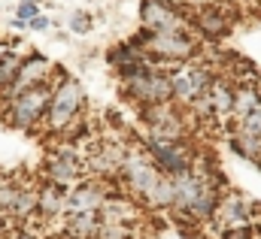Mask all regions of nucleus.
Segmentation results:
<instances>
[{
	"label": "nucleus",
	"instance_id": "obj_1",
	"mask_svg": "<svg viewBox=\"0 0 261 239\" xmlns=\"http://www.w3.org/2000/svg\"><path fill=\"white\" fill-rule=\"evenodd\" d=\"M52 97H55V85H49V79L37 82V85H31L24 91H18L6 103V124H12L18 130H31L40 118L49 115Z\"/></svg>",
	"mask_w": 261,
	"mask_h": 239
},
{
	"label": "nucleus",
	"instance_id": "obj_2",
	"mask_svg": "<svg viewBox=\"0 0 261 239\" xmlns=\"http://www.w3.org/2000/svg\"><path fill=\"white\" fill-rule=\"evenodd\" d=\"M85 106V91L76 76H64L61 85H55V97L46 115V127L55 133H64L73 121L79 118V109Z\"/></svg>",
	"mask_w": 261,
	"mask_h": 239
},
{
	"label": "nucleus",
	"instance_id": "obj_3",
	"mask_svg": "<svg viewBox=\"0 0 261 239\" xmlns=\"http://www.w3.org/2000/svg\"><path fill=\"white\" fill-rule=\"evenodd\" d=\"M122 94L134 100L137 106H158V103H176L173 100V82L170 73L152 67L149 73L137 76V79H125L122 82Z\"/></svg>",
	"mask_w": 261,
	"mask_h": 239
},
{
	"label": "nucleus",
	"instance_id": "obj_4",
	"mask_svg": "<svg viewBox=\"0 0 261 239\" xmlns=\"http://www.w3.org/2000/svg\"><path fill=\"white\" fill-rule=\"evenodd\" d=\"M146 155L158 164V170H161L164 176H173V179L189 176V173L195 170L186 142H176V139H158V136H149V142H146Z\"/></svg>",
	"mask_w": 261,
	"mask_h": 239
},
{
	"label": "nucleus",
	"instance_id": "obj_5",
	"mask_svg": "<svg viewBox=\"0 0 261 239\" xmlns=\"http://www.w3.org/2000/svg\"><path fill=\"white\" fill-rule=\"evenodd\" d=\"M122 179H125V185H128L140 200H146L152 194V188L164 179V173L158 170V164L143 148V152H128V161L122 167Z\"/></svg>",
	"mask_w": 261,
	"mask_h": 239
},
{
	"label": "nucleus",
	"instance_id": "obj_6",
	"mask_svg": "<svg viewBox=\"0 0 261 239\" xmlns=\"http://www.w3.org/2000/svg\"><path fill=\"white\" fill-rule=\"evenodd\" d=\"M85 167H88V164H85L73 148H58V152H52V155L46 158V164H43L49 182H58V185L79 182L85 176Z\"/></svg>",
	"mask_w": 261,
	"mask_h": 239
},
{
	"label": "nucleus",
	"instance_id": "obj_7",
	"mask_svg": "<svg viewBox=\"0 0 261 239\" xmlns=\"http://www.w3.org/2000/svg\"><path fill=\"white\" fill-rule=\"evenodd\" d=\"M113 194H107V185L97 179L79 182L70 194H67V212H100V206L110 200Z\"/></svg>",
	"mask_w": 261,
	"mask_h": 239
},
{
	"label": "nucleus",
	"instance_id": "obj_8",
	"mask_svg": "<svg viewBox=\"0 0 261 239\" xmlns=\"http://www.w3.org/2000/svg\"><path fill=\"white\" fill-rule=\"evenodd\" d=\"M195 27L197 34L203 37V40H222V37H228L231 34V21H228V15H225V9L222 6H203V9H197L195 15Z\"/></svg>",
	"mask_w": 261,
	"mask_h": 239
},
{
	"label": "nucleus",
	"instance_id": "obj_9",
	"mask_svg": "<svg viewBox=\"0 0 261 239\" xmlns=\"http://www.w3.org/2000/svg\"><path fill=\"white\" fill-rule=\"evenodd\" d=\"M100 224H103L100 212H67L64 215L67 239H97Z\"/></svg>",
	"mask_w": 261,
	"mask_h": 239
},
{
	"label": "nucleus",
	"instance_id": "obj_10",
	"mask_svg": "<svg viewBox=\"0 0 261 239\" xmlns=\"http://www.w3.org/2000/svg\"><path fill=\"white\" fill-rule=\"evenodd\" d=\"M252 212H255V203H249L240 194H231L228 200H222V209L216 218L222 221V227H240V224H252Z\"/></svg>",
	"mask_w": 261,
	"mask_h": 239
},
{
	"label": "nucleus",
	"instance_id": "obj_11",
	"mask_svg": "<svg viewBox=\"0 0 261 239\" xmlns=\"http://www.w3.org/2000/svg\"><path fill=\"white\" fill-rule=\"evenodd\" d=\"M67 185H58V182H49L46 188H40V197H37V212L43 218H58V215H67Z\"/></svg>",
	"mask_w": 261,
	"mask_h": 239
},
{
	"label": "nucleus",
	"instance_id": "obj_12",
	"mask_svg": "<svg viewBox=\"0 0 261 239\" xmlns=\"http://www.w3.org/2000/svg\"><path fill=\"white\" fill-rule=\"evenodd\" d=\"M234 97H237V85L225 76L216 79V85L210 88V100H213V118H231L234 112Z\"/></svg>",
	"mask_w": 261,
	"mask_h": 239
},
{
	"label": "nucleus",
	"instance_id": "obj_13",
	"mask_svg": "<svg viewBox=\"0 0 261 239\" xmlns=\"http://www.w3.org/2000/svg\"><path fill=\"white\" fill-rule=\"evenodd\" d=\"M258 106H261V88L252 85V82H240L237 85V97H234V112H231L234 124L243 121L249 112H255Z\"/></svg>",
	"mask_w": 261,
	"mask_h": 239
},
{
	"label": "nucleus",
	"instance_id": "obj_14",
	"mask_svg": "<svg viewBox=\"0 0 261 239\" xmlns=\"http://www.w3.org/2000/svg\"><path fill=\"white\" fill-rule=\"evenodd\" d=\"M228 145H231V152H234L237 158H243V161H249V164L261 167V139L246 136V133H240V130H231Z\"/></svg>",
	"mask_w": 261,
	"mask_h": 239
},
{
	"label": "nucleus",
	"instance_id": "obj_15",
	"mask_svg": "<svg viewBox=\"0 0 261 239\" xmlns=\"http://www.w3.org/2000/svg\"><path fill=\"white\" fill-rule=\"evenodd\" d=\"M170 82H173V100L176 103H192L197 94L195 82H192V73H189V67L186 64H179L173 73H170Z\"/></svg>",
	"mask_w": 261,
	"mask_h": 239
},
{
	"label": "nucleus",
	"instance_id": "obj_16",
	"mask_svg": "<svg viewBox=\"0 0 261 239\" xmlns=\"http://www.w3.org/2000/svg\"><path fill=\"white\" fill-rule=\"evenodd\" d=\"M21 64H24V58H21L18 52H12V49L0 52V91H6V88L18 79Z\"/></svg>",
	"mask_w": 261,
	"mask_h": 239
},
{
	"label": "nucleus",
	"instance_id": "obj_17",
	"mask_svg": "<svg viewBox=\"0 0 261 239\" xmlns=\"http://www.w3.org/2000/svg\"><path fill=\"white\" fill-rule=\"evenodd\" d=\"M67 31L73 34V37H85V34H91L94 31V15L91 12H73L70 18H67Z\"/></svg>",
	"mask_w": 261,
	"mask_h": 239
},
{
	"label": "nucleus",
	"instance_id": "obj_18",
	"mask_svg": "<svg viewBox=\"0 0 261 239\" xmlns=\"http://www.w3.org/2000/svg\"><path fill=\"white\" fill-rule=\"evenodd\" d=\"M234 130H240V133H246V136L261 139V106L255 109V112H249L243 121H237V124H234Z\"/></svg>",
	"mask_w": 261,
	"mask_h": 239
},
{
	"label": "nucleus",
	"instance_id": "obj_19",
	"mask_svg": "<svg viewBox=\"0 0 261 239\" xmlns=\"http://www.w3.org/2000/svg\"><path fill=\"white\" fill-rule=\"evenodd\" d=\"M97 239H134V233H130V224H110V221H103Z\"/></svg>",
	"mask_w": 261,
	"mask_h": 239
},
{
	"label": "nucleus",
	"instance_id": "obj_20",
	"mask_svg": "<svg viewBox=\"0 0 261 239\" xmlns=\"http://www.w3.org/2000/svg\"><path fill=\"white\" fill-rule=\"evenodd\" d=\"M222 239H258V230L252 224H240V227H225Z\"/></svg>",
	"mask_w": 261,
	"mask_h": 239
},
{
	"label": "nucleus",
	"instance_id": "obj_21",
	"mask_svg": "<svg viewBox=\"0 0 261 239\" xmlns=\"http://www.w3.org/2000/svg\"><path fill=\"white\" fill-rule=\"evenodd\" d=\"M15 15L24 18V21H31V18L40 15V3H18V6H15Z\"/></svg>",
	"mask_w": 261,
	"mask_h": 239
},
{
	"label": "nucleus",
	"instance_id": "obj_22",
	"mask_svg": "<svg viewBox=\"0 0 261 239\" xmlns=\"http://www.w3.org/2000/svg\"><path fill=\"white\" fill-rule=\"evenodd\" d=\"M49 27H52V18H49V15H43V12H40L37 18H31V21H28V31H34V34H46Z\"/></svg>",
	"mask_w": 261,
	"mask_h": 239
},
{
	"label": "nucleus",
	"instance_id": "obj_23",
	"mask_svg": "<svg viewBox=\"0 0 261 239\" xmlns=\"http://www.w3.org/2000/svg\"><path fill=\"white\" fill-rule=\"evenodd\" d=\"M9 27H12V31H24V27H28V21H24V18H18V15H12V18H9Z\"/></svg>",
	"mask_w": 261,
	"mask_h": 239
},
{
	"label": "nucleus",
	"instance_id": "obj_24",
	"mask_svg": "<svg viewBox=\"0 0 261 239\" xmlns=\"http://www.w3.org/2000/svg\"><path fill=\"white\" fill-rule=\"evenodd\" d=\"M186 6H195V9H203V6H213V0H182Z\"/></svg>",
	"mask_w": 261,
	"mask_h": 239
},
{
	"label": "nucleus",
	"instance_id": "obj_25",
	"mask_svg": "<svg viewBox=\"0 0 261 239\" xmlns=\"http://www.w3.org/2000/svg\"><path fill=\"white\" fill-rule=\"evenodd\" d=\"M6 239H37V236H34V233H28V230H12Z\"/></svg>",
	"mask_w": 261,
	"mask_h": 239
},
{
	"label": "nucleus",
	"instance_id": "obj_26",
	"mask_svg": "<svg viewBox=\"0 0 261 239\" xmlns=\"http://www.w3.org/2000/svg\"><path fill=\"white\" fill-rule=\"evenodd\" d=\"M67 40H70V31H58L55 34V43H67Z\"/></svg>",
	"mask_w": 261,
	"mask_h": 239
},
{
	"label": "nucleus",
	"instance_id": "obj_27",
	"mask_svg": "<svg viewBox=\"0 0 261 239\" xmlns=\"http://www.w3.org/2000/svg\"><path fill=\"white\" fill-rule=\"evenodd\" d=\"M0 233H6V215L0 212Z\"/></svg>",
	"mask_w": 261,
	"mask_h": 239
},
{
	"label": "nucleus",
	"instance_id": "obj_28",
	"mask_svg": "<svg viewBox=\"0 0 261 239\" xmlns=\"http://www.w3.org/2000/svg\"><path fill=\"white\" fill-rule=\"evenodd\" d=\"M18 3H40V6H43V3H49V0H18Z\"/></svg>",
	"mask_w": 261,
	"mask_h": 239
}]
</instances>
